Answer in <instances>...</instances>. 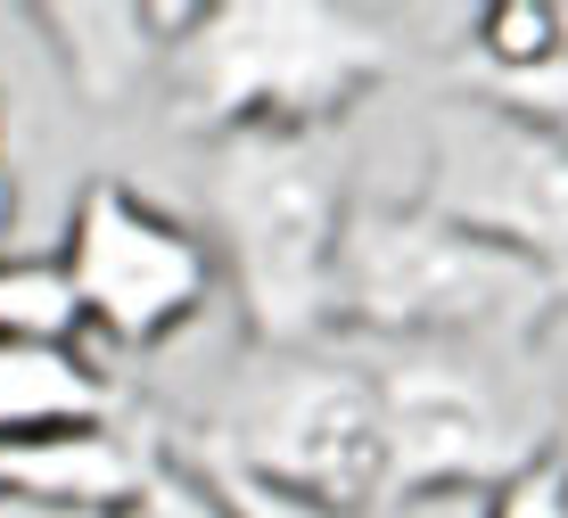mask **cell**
<instances>
[{
  "mask_svg": "<svg viewBox=\"0 0 568 518\" xmlns=\"http://www.w3.org/2000/svg\"><path fill=\"white\" fill-rule=\"evenodd\" d=\"M379 387V510L437 494H495L503 477L552 461L560 387L536 346H387Z\"/></svg>",
  "mask_w": 568,
  "mask_h": 518,
  "instance_id": "6da1fadb",
  "label": "cell"
},
{
  "mask_svg": "<svg viewBox=\"0 0 568 518\" xmlns=\"http://www.w3.org/2000/svg\"><path fill=\"white\" fill-rule=\"evenodd\" d=\"M568 305V281L495 238L404 206H346L338 223V322L379 346H536Z\"/></svg>",
  "mask_w": 568,
  "mask_h": 518,
  "instance_id": "7a4b0ae2",
  "label": "cell"
},
{
  "mask_svg": "<svg viewBox=\"0 0 568 518\" xmlns=\"http://www.w3.org/2000/svg\"><path fill=\"white\" fill-rule=\"evenodd\" d=\"M338 156L329 132H223L214 141V231L256 337L272 354L338 329Z\"/></svg>",
  "mask_w": 568,
  "mask_h": 518,
  "instance_id": "3957f363",
  "label": "cell"
},
{
  "mask_svg": "<svg viewBox=\"0 0 568 518\" xmlns=\"http://www.w3.org/2000/svg\"><path fill=\"white\" fill-rule=\"evenodd\" d=\"M173 91L182 108L214 132H329L338 108H355V91L387 67L379 26L346 9H206V26L190 33Z\"/></svg>",
  "mask_w": 568,
  "mask_h": 518,
  "instance_id": "277c9868",
  "label": "cell"
},
{
  "mask_svg": "<svg viewBox=\"0 0 568 518\" xmlns=\"http://www.w3.org/2000/svg\"><path fill=\"white\" fill-rule=\"evenodd\" d=\"M206 469L281 486L322 510H363L379 502V387L363 354H272L223 412V453Z\"/></svg>",
  "mask_w": 568,
  "mask_h": 518,
  "instance_id": "5b68a950",
  "label": "cell"
},
{
  "mask_svg": "<svg viewBox=\"0 0 568 518\" xmlns=\"http://www.w3.org/2000/svg\"><path fill=\"white\" fill-rule=\"evenodd\" d=\"M58 272L83 305V337L108 346H165L214 296V247L124 182H91L74 197Z\"/></svg>",
  "mask_w": 568,
  "mask_h": 518,
  "instance_id": "8992f818",
  "label": "cell"
},
{
  "mask_svg": "<svg viewBox=\"0 0 568 518\" xmlns=\"http://www.w3.org/2000/svg\"><path fill=\"white\" fill-rule=\"evenodd\" d=\"M420 206L568 281V132L454 99L428 132Z\"/></svg>",
  "mask_w": 568,
  "mask_h": 518,
  "instance_id": "52a82bcc",
  "label": "cell"
},
{
  "mask_svg": "<svg viewBox=\"0 0 568 518\" xmlns=\"http://www.w3.org/2000/svg\"><path fill=\"white\" fill-rule=\"evenodd\" d=\"M156 453L132 445L115 420L100 428H58V436H26V445H0V494H26V502H58V510H91V518H124L141 502Z\"/></svg>",
  "mask_w": 568,
  "mask_h": 518,
  "instance_id": "ba28073f",
  "label": "cell"
},
{
  "mask_svg": "<svg viewBox=\"0 0 568 518\" xmlns=\"http://www.w3.org/2000/svg\"><path fill=\"white\" fill-rule=\"evenodd\" d=\"M100 420H115V378L91 346H9L0 337V445Z\"/></svg>",
  "mask_w": 568,
  "mask_h": 518,
  "instance_id": "9c48e42d",
  "label": "cell"
},
{
  "mask_svg": "<svg viewBox=\"0 0 568 518\" xmlns=\"http://www.w3.org/2000/svg\"><path fill=\"white\" fill-rule=\"evenodd\" d=\"M0 337L9 346H83V305H74L58 255H0Z\"/></svg>",
  "mask_w": 568,
  "mask_h": 518,
  "instance_id": "30bf717a",
  "label": "cell"
},
{
  "mask_svg": "<svg viewBox=\"0 0 568 518\" xmlns=\"http://www.w3.org/2000/svg\"><path fill=\"white\" fill-rule=\"evenodd\" d=\"M132 510L141 518H240L223 494H214V477L199 461H165V453H156V469H149V486H141Z\"/></svg>",
  "mask_w": 568,
  "mask_h": 518,
  "instance_id": "8fae6325",
  "label": "cell"
},
{
  "mask_svg": "<svg viewBox=\"0 0 568 518\" xmlns=\"http://www.w3.org/2000/svg\"><path fill=\"white\" fill-rule=\"evenodd\" d=\"M486 518H568V461H536L486 494Z\"/></svg>",
  "mask_w": 568,
  "mask_h": 518,
  "instance_id": "7c38bea8",
  "label": "cell"
},
{
  "mask_svg": "<svg viewBox=\"0 0 568 518\" xmlns=\"http://www.w3.org/2000/svg\"><path fill=\"white\" fill-rule=\"evenodd\" d=\"M206 469V461H199ZM214 477V494H223L240 518H363V510H322V502H297V494H281V486H256V477H231V469H206Z\"/></svg>",
  "mask_w": 568,
  "mask_h": 518,
  "instance_id": "4fadbf2b",
  "label": "cell"
},
{
  "mask_svg": "<svg viewBox=\"0 0 568 518\" xmlns=\"http://www.w3.org/2000/svg\"><path fill=\"white\" fill-rule=\"evenodd\" d=\"M0 518H91V510H58V502H26V494H0Z\"/></svg>",
  "mask_w": 568,
  "mask_h": 518,
  "instance_id": "5bb4252c",
  "label": "cell"
},
{
  "mask_svg": "<svg viewBox=\"0 0 568 518\" xmlns=\"http://www.w3.org/2000/svg\"><path fill=\"white\" fill-rule=\"evenodd\" d=\"M9 223H17V190H9V173H0V238H9Z\"/></svg>",
  "mask_w": 568,
  "mask_h": 518,
  "instance_id": "9a60e30c",
  "label": "cell"
},
{
  "mask_svg": "<svg viewBox=\"0 0 568 518\" xmlns=\"http://www.w3.org/2000/svg\"><path fill=\"white\" fill-rule=\"evenodd\" d=\"M560 42H568V0H560Z\"/></svg>",
  "mask_w": 568,
  "mask_h": 518,
  "instance_id": "2e32d148",
  "label": "cell"
},
{
  "mask_svg": "<svg viewBox=\"0 0 568 518\" xmlns=\"http://www.w3.org/2000/svg\"><path fill=\"white\" fill-rule=\"evenodd\" d=\"M552 132H568V108H560V115H552Z\"/></svg>",
  "mask_w": 568,
  "mask_h": 518,
  "instance_id": "e0dca14e",
  "label": "cell"
},
{
  "mask_svg": "<svg viewBox=\"0 0 568 518\" xmlns=\"http://www.w3.org/2000/svg\"><path fill=\"white\" fill-rule=\"evenodd\" d=\"M124 518H141V510H124Z\"/></svg>",
  "mask_w": 568,
  "mask_h": 518,
  "instance_id": "ac0fdd59",
  "label": "cell"
}]
</instances>
